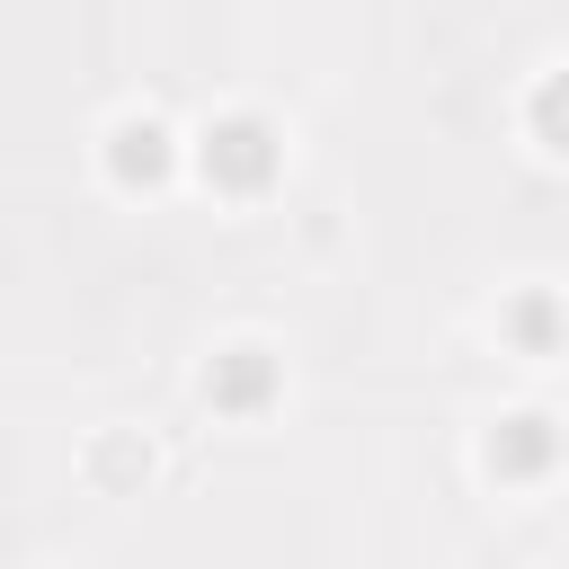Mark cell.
Masks as SVG:
<instances>
[{"instance_id":"1","label":"cell","mask_w":569,"mask_h":569,"mask_svg":"<svg viewBox=\"0 0 569 569\" xmlns=\"http://www.w3.org/2000/svg\"><path fill=\"white\" fill-rule=\"evenodd\" d=\"M204 178L222 187V196H258L267 178H276V133L258 124V116H222V124H204Z\"/></svg>"},{"instance_id":"2","label":"cell","mask_w":569,"mask_h":569,"mask_svg":"<svg viewBox=\"0 0 569 569\" xmlns=\"http://www.w3.org/2000/svg\"><path fill=\"white\" fill-rule=\"evenodd\" d=\"M267 391H276V365H267L258 347H231V356H213V365H204V400H213V409H231V418L267 409Z\"/></svg>"},{"instance_id":"3","label":"cell","mask_w":569,"mask_h":569,"mask_svg":"<svg viewBox=\"0 0 569 569\" xmlns=\"http://www.w3.org/2000/svg\"><path fill=\"white\" fill-rule=\"evenodd\" d=\"M107 169H116V187H160L169 178V133L151 116H124L107 133Z\"/></svg>"},{"instance_id":"4","label":"cell","mask_w":569,"mask_h":569,"mask_svg":"<svg viewBox=\"0 0 569 569\" xmlns=\"http://www.w3.org/2000/svg\"><path fill=\"white\" fill-rule=\"evenodd\" d=\"M551 453H560V436H551L542 418H507V427L489 436V471H498V480H542Z\"/></svg>"},{"instance_id":"5","label":"cell","mask_w":569,"mask_h":569,"mask_svg":"<svg viewBox=\"0 0 569 569\" xmlns=\"http://www.w3.org/2000/svg\"><path fill=\"white\" fill-rule=\"evenodd\" d=\"M533 124H542V142H551V151H569V71H560V80H542Z\"/></svg>"},{"instance_id":"6","label":"cell","mask_w":569,"mask_h":569,"mask_svg":"<svg viewBox=\"0 0 569 569\" xmlns=\"http://www.w3.org/2000/svg\"><path fill=\"white\" fill-rule=\"evenodd\" d=\"M507 329H516V338H525V347H551V338H560V311H551V302H542V293H525V302H516V311H507Z\"/></svg>"}]
</instances>
